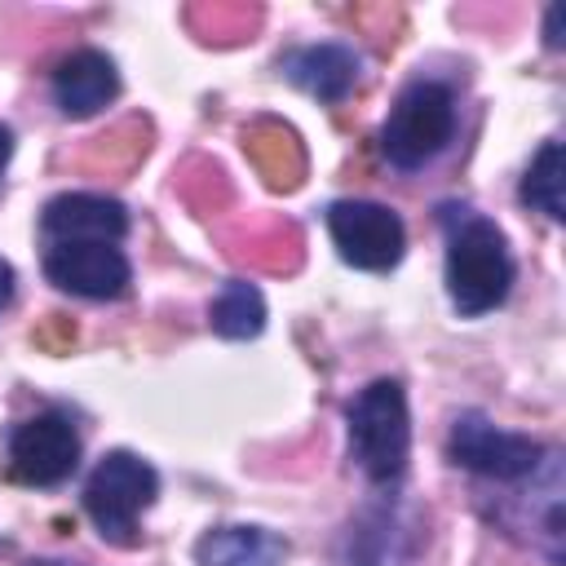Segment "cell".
<instances>
[{
	"instance_id": "obj_1",
	"label": "cell",
	"mask_w": 566,
	"mask_h": 566,
	"mask_svg": "<svg viewBox=\"0 0 566 566\" xmlns=\"http://www.w3.org/2000/svg\"><path fill=\"white\" fill-rule=\"evenodd\" d=\"M447 296L464 318L495 310L513 287L504 230L473 208H447Z\"/></svg>"
},
{
	"instance_id": "obj_2",
	"label": "cell",
	"mask_w": 566,
	"mask_h": 566,
	"mask_svg": "<svg viewBox=\"0 0 566 566\" xmlns=\"http://www.w3.org/2000/svg\"><path fill=\"white\" fill-rule=\"evenodd\" d=\"M345 420H349V451L358 469L371 482H394L407 469V451H411V416H407L402 385L371 380L367 389H358Z\"/></svg>"
},
{
	"instance_id": "obj_3",
	"label": "cell",
	"mask_w": 566,
	"mask_h": 566,
	"mask_svg": "<svg viewBox=\"0 0 566 566\" xmlns=\"http://www.w3.org/2000/svg\"><path fill=\"white\" fill-rule=\"evenodd\" d=\"M155 495H159V473L133 451H106L84 482V509L97 535L119 548L137 539V517L155 504Z\"/></svg>"
},
{
	"instance_id": "obj_4",
	"label": "cell",
	"mask_w": 566,
	"mask_h": 566,
	"mask_svg": "<svg viewBox=\"0 0 566 566\" xmlns=\"http://www.w3.org/2000/svg\"><path fill=\"white\" fill-rule=\"evenodd\" d=\"M451 133H455L451 88L433 80H416L389 106V119L380 128V150L394 168H420L447 150Z\"/></svg>"
},
{
	"instance_id": "obj_5",
	"label": "cell",
	"mask_w": 566,
	"mask_h": 566,
	"mask_svg": "<svg viewBox=\"0 0 566 566\" xmlns=\"http://www.w3.org/2000/svg\"><path fill=\"white\" fill-rule=\"evenodd\" d=\"M451 460L478 478H491V482H522L531 478L539 464H544V447L526 433H509L500 424H491L486 416L478 411H464L455 424H451V442H447Z\"/></svg>"
},
{
	"instance_id": "obj_6",
	"label": "cell",
	"mask_w": 566,
	"mask_h": 566,
	"mask_svg": "<svg viewBox=\"0 0 566 566\" xmlns=\"http://www.w3.org/2000/svg\"><path fill=\"white\" fill-rule=\"evenodd\" d=\"M327 230L336 252L358 270H389L402 256L407 230L394 208L371 199H336L327 208Z\"/></svg>"
},
{
	"instance_id": "obj_7",
	"label": "cell",
	"mask_w": 566,
	"mask_h": 566,
	"mask_svg": "<svg viewBox=\"0 0 566 566\" xmlns=\"http://www.w3.org/2000/svg\"><path fill=\"white\" fill-rule=\"evenodd\" d=\"M9 473L27 486H57L80 464V433L62 411H40L9 433Z\"/></svg>"
},
{
	"instance_id": "obj_8",
	"label": "cell",
	"mask_w": 566,
	"mask_h": 566,
	"mask_svg": "<svg viewBox=\"0 0 566 566\" xmlns=\"http://www.w3.org/2000/svg\"><path fill=\"white\" fill-rule=\"evenodd\" d=\"M44 279L71 296L111 301L128 287L133 270L115 243H49L44 252Z\"/></svg>"
},
{
	"instance_id": "obj_9",
	"label": "cell",
	"mask_w": 566,
	"mask_h": 566,
	"mask_svg": "<svg viewBox=\"0 0 566 566\" xmlns=\"http://www.w3.org/2000/svg\"><path fill=\"white\" fill-rule=\"evenodd\" d=\"M40 230L49 243H115L128 230V212L106 195H57L40 212Z\"/></svg>"
},
{
	"instance_id": "obj_10",
	"label": "cell",
	"mask_w": 566,
	"mask_h": 566,
	"mask_svg": "<svg viewBox=\"0 0 566 566\" xmlns=\"http://www.w3.org/2000/svg\"><path fill=\"white\" fill-rule=\"evenodd\" d=\"M115 93H119V71L97 49H75L53 71V97H57L62 115H71V119L97 115Z\"/></svg>"
},
{
	"instance_id": "obj_11",
	"label": "cell",
	"mask_w": 566,
	"mask_h": 566,
	"mask_svg": "<svg viewBox=\"0 0 566 566\" xmlns=\"http://www.w3.org/2000/svg\"><path fill=\"white\" fill-rule=\"evenodd\" d=\"M279 66H283V75H287L296 88H305V93L318 97V102H340V97H349V88L358 84V71H363L358 53H354L349 44H336V40L292 49Z\"/></svg>"
},
{
	"instance_id": "obj_12",
	"label": "cell",
	"mask_w": 566,
	"mask_h": 566,
	"mask_svg": "<svg viewBox=\"0 0 566 566\" xmlns=\"http://www.w3.org/2000/svg\"><path fill=\"white\" fill-rule=\"evenodd\" d=\"M199 566H283L287 539L265 526H217L195 544Z\"/></svg>"
},
{
	"instance_id": "obj_13",
	"label": "cell",
	"mask_w": 566,
	"mask_h": 566,
	"mask_svg": "<svg viewBox=\"0 0 566 566\" xmlns=\"http://www.w3.org/2000/svg\"><path fill=\"white\" fill-rule=\"evenodd\" d=\"M208 323H212V332L226 336V340H248V336H256V332L265 327V301H261V292H256L252 283L230 279V283L217 292V301H212V310H208Z\"/></svg>"
},
{
	"instance_id": "obj_14",
	"label": "cell",
	"mask_w": 566,
	"mask_h": 566,
	"mask_svg": "<svg viewBox=\"0 0 566 566\" xmlns=\"http://www.w3.org/2000/svg\"><path fill=\"white\" fill-rule=\"evenodd\" d=\"M562 181H566V164H562V142H544L539 155L531 159L526 177H522V203L539 208L544 217L562 221L566 203H562Z\"/></svg>"
},
{
	"instance_id": "obj_15",
	"label": "cell",
	"mask_w": 566,
	"mask_h": 566,
	"mask_svg": "<svg viewBox=\"0 0 566 566\" xmlns=\"http://www.w3.org/2000/svg\"><path fill=\"white\" fill-rule=\"evenodd\" d=\"M13 301V265L0 256V310Z\"/></svg>"
},
{
	"instance_id": "obj_16",
	"label": "cell",
	"mask_w": 566,
	"mask_h": 566,
	"mask_svg": "<svg viewBox=\"0 0 566 566\" xmlns=\"http://www.w3.org/2000/svg\"><path fill=\"white\" fill-rule=\"evenodd\" d=\"M9 155H13V133L0 124V172H4V164H9Z\"/></svg>"
}]
</instances>
